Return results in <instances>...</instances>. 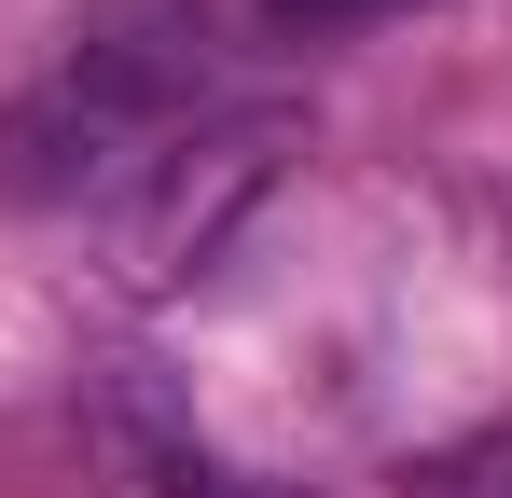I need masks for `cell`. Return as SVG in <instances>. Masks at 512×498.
<instances>
[{
  "instance_id": "3",
  "label": "cell",
  "mask_w": 512,
  "mask_h": 498,
  "mask_svg": "<svg viewBox=\"0 0 512 498\" xmlns=\"http://www.w3.org/2000/svg\"><path fill=\"white\" fill-rule=\"evenodd\" d=\"M111 429L153 457V485H167V498H319V485H277V471H236V457H208V443H194V429H180L153 388H111Z\"/></svg>"
},
{
  "instance_id": "4",
  "label": "cell",
  "mask_w": 512,
  "mask_h": 498,
  "mask_svg": "<svg viewBox=\"0 0 512 498\" xmlns=\"http://www.w3.org/2000/svg\"><path fill=\"white\" fill-rule=\"evenodd\" d=\"M97 153H111V125H97L84 97H56V83H42V97L0 125V180H14V194H84Z\"/></svg>"
},
{
  "instance_id": "1",
  "label": "cell",
  "mask_w": 512,
  "mask_h": 498,
  "mask_svg": "<svg viewBox=\"0 0 512 498\" xmlns=\"http://www.w3.org/2000/svg\"><path fill=\"white\" fill-rule=\"evenodd\" d=\"M277 153H291V125H277V111L208 125V139L153 153V180L111 208V277H125V291H180V277H208V263L236 249V222L277 194Z\"/></svg>"
},
{
  "instance_id": "5",
  "label": "cell",
  "mask_w": 512,
  "mask_h": 498,
  "mask_svg": "<svg viewBox=\"0 0 512 498\" xmlns=\"http://www.w3.org/2000/svg\"><path fill=\"white\" fill-rule=\"evenodd\" d=\"M277 28H360V14H388V0H263Z\"/></svg>"
},
{
  "instance_id": "2",
  "label": "cell",
  "mask_w": 512,
  "mask_h": 498,
  "mask_svg": "<svg viewBox=\"0 0 512 498\" xmlns=\"http://www.w3.org/2000/svg\"><path fill=\"white\" fill-rule=\"evenodd\" d=\"M208 83H222V14L208 0H84L56 97H84L111 139H139V125H180Z\"/></svg>"
}]
</instances>
